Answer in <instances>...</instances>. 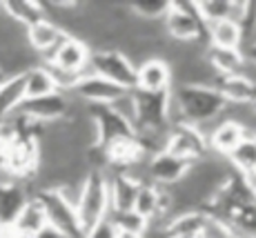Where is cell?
Masks as SVG:
<instances>
[{"instance_id": "obj_1", "label": "cell", "mask_w": 256, "mask_h": 238, "mask_svg": "<svg viewBox=\"0 0 256 238\" xmlns=\"http://www.w3.org/2000/svg\"><path fill=\"white\" fill-rule=\"evenodd\" d=\"M228 102L208 85H180L172 87V125H192L200 132L214 127L225 118Z\"/></svg>"}, {"instance_id": "obj_2", "label": "cell", "mask_w": 256, "mask_h": 238, "mask_svg": "<svg viewBox=\"0 0 256 238\" xmlns=\"http://www.w3.org/2000/svg\"><path fill=\"white\" fill-rule=\"evenodd\" d=\"M134 134L136 136H156L172 127V89L170 92L147 94L134 89Z\"/></svg>"}, {"instance_id": "obj_3", "label": "cell", "mask_w": 256, "mask_h": 238, "mask_svg": "<svg viewBox=\"0 0 256 238\" xmlns=\"http://www.w3.org/2000/svg\"><path fill=\"white\" fill-rule=\"evenodd\" d=\"M76 214L82 232L110 214V182H107V174L102 170L92 167L85 176L76 200Z\"/></svg>"}, {"instance_id": "obj_4", "label": "cell", "mask_w": 256, "mask_h": 238, "mask_svg": "<svg viewBox=\"0 0 256 238\" xmlns=\"http://www.w3.org/2000/svg\"><path fill=\"white\" fill-rule=\"evenodd\" d=\"M87 74L105 78V80L122 87L125 92L136 89V67L118 49H96V52H92L82 76H87Z\"/></svg>"}, {"instance_id": "obj_5", "label": "cell", "mask_w": 256, "mask_h": 238, "mask_svg": "<svg viewBox=\"0 0 256 238\" xmlns=\"http://www.w3.org/2000/svg\"><path fill=\"white\" fill-rule=\"evenodd\" d=\"M165 34L170 36V40L180 42V44H192V42H203L205 38V24L196 14L194 2L187 0H174L163 18Z\"/></svg>"}, {"instance_id": "obj_6", "label": "cell", "mask_w": 256, "mask_h": 238, "mask_svg": "<svg viewBox=\"0 0 256 238\" xmlns=\"http://www.w3.org/2000/svg\"><path fill=\"white\" fill-rule=\"evenodd\" d=\"M34 198L40 202L49 227L58 230L65 238H82V227L78 222L76 207L58 194V190H38L34 192Z\"/></svg>"}, {"instance_id": "obj_7", "label": "cell", "mask_w": 256, "mask_h": 238, "mask_svg": "<svg viewBox=\"0 0 256 238\" xmlns=\"http://www.w3.org/2000/svg\"><path fill=\"white\" fill-rule=\"evenodd\" d=\"M87 116L92 118L96 130V150L105 152L107 147L116 145L127 138H136L132 125L110 105H87Z\"/></svg>"}, {"instance_id": "obj_8", "label": "cell", "mask_w": 256, "mask_h": 238, "mask_svg": "<svg viewBox=\"0 0 256 238\" xmlns=\"http://www.w3.org/2000/svg\"><path fill=\"white\" fill-rule=\"evenodd\" d=\"M163 152L172 154L176 158H183L187 162H198L200 158H205L210 154L208 150V136L198 130V127L192 125H172L167 130L165 138V147Z\"/></svg>"}, {"instance_id": "obj_9", "label": "cell", "mask_w": 256, "mask_h": 238, "mask_svg": "<svg viewBox=\"0 0 256 238\" xmlns=\"http://www.w3.org/2000/svg\"><path fill=\"white\" fill-rule=\"evenodd\" d=\"M32 198L34 196L29 194V187L24 185V180L7 176L0 170V230L12 227Z\"/></svg>"}, {"instance_id": "obj_10", "label": "cell", "mask_w": 256, "mask_h": 238, "mask_svg": "<svg viewBox=\"0 0 256 238\" xmlns=\"http://www.w3.org/2000/svg\"><path fill=\"white\" fill-rule=\"evenodd\" d=\"M24 36H27V44L40 58V65H49L56 56V52L60 49V44L70 38V34L62 32L56 22L42 18V20L34 22L32 27H27Z\"/></svg>"}, {"instance_id": "obj_11", "label": "cell", "mask_w": 256, "mask_h": 238, "mask_svg": "<svg viewBox=\"0 0 256 238\" xmlns=\"http://www.w3.org/2000/svg\"><path fill=\"white\" fill-rule=\"evenodd\" d=\"M67 109H70V98H67V94L58 92L52 96L22 100L16 116H22L32 122H40V125H49V122L67 118Z\"/></svg>"}, {"instance_id": "obj_12", "label": "cell", "mask_w": 256, "mask_h": 238, "mask_svg": "<svg viewBox=\"0 0 256 238\" xmlns=\"http://www.w3.org/2000/svg\"><path fill=\"white\" fill-rule=\"evenodd\" d=\"M190 167L192 162L183 160V158H176L167 152H158L150 158V162L145 167L147 172L145 182H152V185L158 187H174L187 176Z\"/></svg>"}, {"instance_id": "obj_13", "label": "cell", "mask_w": 256, "mask_h": 238, "mask_svg": "<svg viewBox=\"0 0 256 238\" xmlns=\"http://www.w3.org/2000/svg\"><path fill=\"white\" fill-rule=\"evenodd\" d=\"M70 94L76 96L80 102H85V105H114L127 92L122 87L114 85V82L105 80V78L87 74V76L78 78V82L74 85Z\"/></svg>"}, {"instance_id": "obj_14", "label": "cell", "mask_w": 256, "mask_h": 238, "mask_svg": "<svg viewBox=\"0 0 256 238\" xmlns=\"http://www.w3.org/2000/svg\"><path fill=\"white\" fill-rule=\"evenodd\" d=\"M90 54L92 52L85 42L70 36L60 44V49H58L56 56H54V60L45 67H54V69H58V72L67 74V76L80 78L87 69V62H90Z\"/></svg>"}, {"instance_id": "obj_15", "label": "cell", "mask_w": 256, "mask_h": 238, "mask_svg": "<svg viewBox=\"0 0 256 238\" xmlns=\"http://www.w3.org/2000/svg\"><path fill=\"white\" fill-rule=\"evenodd\" d=\"M136 89L147 94L170 92L172 89V67L163 58H147L136 67Z\"/></svg>"}, {"instance_id": "obj_16", "label": "cell", "mask_w": 256, "mask_h": 238, "mask_svg": "<svg viewBox=\"0 0 256 238\" xmlns=\"http://www.w3.org/2000/svg\"><path fill=\"white\" fill-rule=\"evenodd\" d=\"M245 136L248 134H245V130L238 122L232 120V118H223V120H218L208 132V150L214 156L228 158Z\"/></svg>"}, {"instance_id": "obj_17", "label": "cell", "mask_w": 256, "mask_h": 238, "mask_svg": "<svg viewBox=\"0 0 256 238\" xmlns=\"http://www.w3.org/2000/svg\"><path fill=\"white\" fill-rule=\"evenodd\" d=\"M214 89L228 105H252L256 100V82L245 74L238 76H216Z\"/></svg>"}, {"instance_id": "obj_18", "label": "cell", "mask_w": 256, "mask_h": 238, "mask_svg": "<svg viewBox=\"0 0 256 238\" xmlns=\"http://www.w3.org/2000/svg\"><path fill=\"white\" fill-rule=\"evenodd\" d=\"M107 182H110V214H120V212L134 210V200L136 194H138L140 182L122 172L107 178Z\"/></svg>"}, {"instance_id": "obj_19", "label": "cell", "mask_w": 256, "mask_h": 238, "mask_svg": "<svg viewBox=\"0 0 256 238\" xmlns=\"http://www.w3.org/2000/svg\"><path fill=\"white\" fill-rule=\"evenodd\" d=\"M194 7L203 24H212L218 20L238 22L240 14H243V2H238V0H196Z\"/></svg>"}, {"instance_id": "obj_20", "label": "cell", "mask_w": 256, "mask_h": 238, "mask_svg": "<svg viewBox=\"0 0 256 238\" xmlns=\"http://www.w3.org/2000/svg\"><path fill=\"white\" fill-rule=\"evenodd\" d=\"M205 38H208V47L216 49H243L245 44L243 29L234 20H218L205 24Z\"/></svg>"}, {"instance_id": "obj_21", "label": "cell", "mask_w": 256, "mask_h": 238, "mask_svg": "<svg viewBox=\"0 0 256 238\" xmlns=\"http://www.w3.org/2000/svg\"><path fill=\"white\" fill-rule=\"evenodd\" d=\"M205 60L212 67L216 76H238L245 69V58L240 49H216L208 47L205 49Z\"/></svg>"}, {"instance_id": "obj_22", "label": "cell", "mask_w": 256, "mask_h": 238, "mask_svg": "<svg viewBox=\"0 0 256 238\" xmlns=\"http://www.w3.org/2000/svg\"><path fill=\"white\" fill-rule=\"evenodd\" d=\"M22 85H24V100L58 94L56 80H54L52 72H49L45 65H38V67L27 69V72L22 74Z\"/></svg>"}, {"instance_id": "obj_23", "label": "cell", "mask_w": 256, "mask_h": 238, "mask_svg": "<svg viewBox=\"0 0 256 238\" xmlns=\"http://www.w3.org/2000/svg\"><path fill=\"white\" fill-rule=\"evenodd\" d=\"M0 7L14 22H18L24 29L45 18L40 0H4V2H0Z\"/></svg>"}, {"instance_id": "obj_24", "label": "cell", "mask_w": 256, "mask_h": 238, "mask_svg": "<svg viewBox=\"0 0 256 238\" xmlns=\"http://www.w3.org/2000/svg\"><path fill=\"white\" fill-rule=\"evenodd\" d=\"M228 162L232 165V170L236 174L252 180L256 172V136H245L236 145V150L228 156Z\"/></svg>"}, {"instance_id": "obj_25", "label": "cell", "mask_w": 256, "mask_h": 238, "mask_svg": "<svg viewBox=\"0 0 256 238\" xmlns=\"http://www.w3.org/2000/svg\"><path fill=\"white\" fill-rule=\"evenodd\" d=\"M22 100H24L22 74L20 76H9L7 80L0 85V122L9 120V118L18 112Z\"/></svg>"}, {"instance_id": "obj_26", "label": "cell", "mask_w": 256, "mask_h": 238, "mask_svg": "<svg viewBox=\"0 0 256 238\" xmlns=\"http://www.w3.org/2000/svg\"><path fill=\"white\" fill-rule=\"evenodd\" d=\"M172 7V0H136L130 2L132 14L140 18V20H163Z\"/></svg>"}, {"instance_id": "obj_27", "label": "cell", "mask_w": 256, "mask_h": 238, "mask_svg": "<svg viewBox=\"0 0 256 238\" xmlns=\"http://www.w3.org/2000/svg\"><path fill=\"white\" fill-rule=\"evenodd\" d=\"M114 220V225L118 227V232L125 234H136V236H145V232L150 230V222L142 216H138L134 210L130 212H120V214H107Z\"/></svg>"}, {"instance_id": "obj_28", "label": "cell", "mask_w": 256, "mask_h": 238, "mask_svg": "<svg viewBox=\"0 0 256 238\" xmlns=\"http://www.w3.org/2000/svg\"><path fill=\"white\" fill-rule=\"evenodd\" d=\"M240 29H243L245 42L256 36V0H245L243 2V14H240Z\"/></svg>"}, {"instance_id": "obj_29", "label": "cell", "mask_w": 256, "mask_h": 238, "mask_svg": "<svg viewBox=\"0 0 256 238\" xmlns=\"http://www.w3.org/2000/svg\"><path fill=\"white\" fill-rule=\"evenodd\" d=\"M118 227L114 225V220H112L110 216H105L102 220L94 222L92 227H87L85 232H82V238H118Z\"/></svg>"}, {"instance_id": "obj_30", "label": "cell", "mask_w": 256, "mask_h": 238, "mask_svg": "<svg viewBox=\"0 0 256 238\" xmlns=\"http://www.w3.org/2000/svg\"><path fill=\"white\" fill-rule=\"evenodd\" d=\"M240 52H243L245 62H248V65H252V67H256V36L250 38V40L245 42V49H240Z\"/></svg>"}, {"instance_id": "obj_31", "label": "cell", "mask_w": 256, "mask_h": 238, "mask_svg": "<svg viewBox=\"0 0 256 238\" xmlns=\"http://www.w3.org/2000/svg\"><path fill=\"white\" fill-rule=\"evenodd\" d=\"M34 238H65V236H62V234H60V232H58V230H54V227L45 225V227H42V230L38 232V234L34 236Z\"/></svg>"}, {"instance_id": "obj_32", "label": "cell", "mask_w": 256, "mask_h": 238, "mask_svg": "<svg viewBox=\"0 0 256 238\" xmlns=\"http://www.w3.org/2000/svg\"><path fill=\"white\" fill-rule=\"evenodd\" d=\"M118 238H142V236H136V234H125V232H120Z\"/></svg>"}, {"instance_id": "obj_33", "label": "cell", "mask_w": 256, "mask_h": 238, "mask_svg": "<svg viewBox=\"0 0 256 238\" xmlns=\"http://www.w3.org/2000/svg\"><path fill=\"white\" fill-rule=\"evenodd\" d=\"M7 78H9V76H7V74H4V72H2V69H0V85H2V82L7 80Z\"/></svg>"}, {"instance_id": "obj_34", "label": "cell", "mask_w": 256, "mask_h": 238, "mask_svg": "<svg viewBox=\"0 0 256 238\" xmlns=\"http://www.w3.org/2000/svg\"><path fill=\"white\" fill-rule=\"evenodd\" d=\"M250 107H252V109H254V114H256V100H254V102H252V105H250Z\"/></svg>"}, {"instance_id": "obj_35", "label": "cell", "mask_w": 256, "mask_h": 238, "mask_svg": "<svg viewBox=\"0 0 256 238\" xmlns=\"http://www.w3.org/2000/svg\"><path fill=\"white\" fill-rule=\"evenodd\" d=\"M252 182H256V172H254V178H252Z\"/></svg>"}, {"instance_id": "obj_36", "label": "cell", "mask_w": 256, "mask_h": 238, "mask_svg": "<svg viewBox=\"0 0 256 238\" xmlns=\"http://www.w3.org/2000/svg\"><path fill=\"white\" fill-rule=\"evenodd\" d=\"M0 238H2V236H0Z\"/></svg>"}]
</instances>
